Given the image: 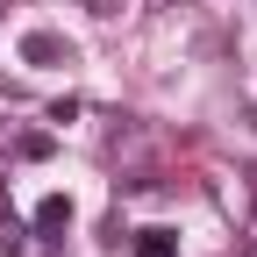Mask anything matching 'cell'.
<instances>
[{
	"label": "cell",
	"instance_id": "6da1fadb",
	"mask_svg": "<svg viewBox=\"0 0 257 257\" xmlns=\"http://www.w3.org/2000/svg\"><path fill=\"white\" fill-rule=\"evenodd\" d=\"M22 64H36V72H50V64H72V43L50 36V29H29V36H22Z\"/></svg>",
	"mask_w": 257,
	"mask_h": 257
},
{
	"label": "cell",
	"instance_id": "7a4b0ae2",
	"mask_svg": "<svg viewBox=\"0 0 257 257\" xmlns=\"http://www.w3.org/2000/svg\"><path fill=\"white\" fill-rule=\"evenodd\" d=\"M0 250H15V257H57L50 236H36V229H29V221H15V214H0Z\"/></svg>",
	"mask_w": 257,
	"mask_h": 257
},
{
	"label": "cell",
	"instance_id": "3957f363",
	"mask_svg": "<svg viewBox=\"0 0 257 257\" xmlns=\"http://www.w3.org/2000/svg\"><path fill=\"white\" fill-rule=\"evenodd\" d=\"M64 229H72V200H64V193H43V200H36V236H64Z\"/></svg>",
	"mask_w": 257,
	"mask_h": 257
},
{
	"label": "cell",
	"instance_id": "277c9868",
	"mask_svg": "<svg viewBox=\"0 0 257 257\" xmlns=\"http://www.w3.org/2000/svg\"><path fill=\"white\" fill-rule=\"evenodd\" d=\"M128 257H179V236H172V229H136Z\"/></svg>",
	"mask_w": 257,
	"mask_h": 257
},
{
	"label": "cell",
	"instance_id": "5b68a950",
	"mask_svg": "<svg viewBox=\"0 0 257 257\" xmlns=\"http://www.w3.org/2000/svg\"><path fill=\"white\" fill-rule=\"evenodd\" d=\"M15 157H22V128L0 114V179H8V165H15Z\"/></svg>",
	"mask_w": 257,
	"mask_h": 257
},
{
	"label": "cell",
	"instance_id": "8992f818",
	"mask_svg": "<svg viewBox=\"0 0 257 257\" xmlns=\"http://www.w3.org/2000/svg\"><path fill=\"white\" fill-rule=\"evenodd\" d=\"M50 150H57L50 128H22V157H50Z\"/></svg>",
	"mask_w": 257,
	"mask_h": 257
},
{
	"label": "cell",
	"instance_id": "52a82bcc",
	"mask_svg": "<svg viewBox=\"0 0 257 257\" xmlns=\"http://www.w3.org/2000/svg\"><path fill=\"white\" fill-rule=\"evenodd\" d=\"M243 200H250V243H257V172L243 179Z\"/></svg>",
	"mask_w": 257,
	"mask_h": 257
},
{
	"label": "cell",
	"instance_id": "ba28073f",
	"mask_svg": "<svg viewBox=\"0 0 257 257\" xmlns=\"http://www.w3.org/2000/svg\"><path fill=\"white\" fill-rule=\"evenodd\" d=\"M93 15H121V0H93Z\"/></svg>",
	"mask_w": 257,
	"mask_h": 257
},
{
	"label": "cell",
	"instance_id": "9c48e42d",
	"mask_svg": "<svg viewBox=\"0 0 257 257\" xmlns=\"http://www.w3.org/2000/svg\"><path fill=\"white\" fill-rule=\"evenodd\" d=\"M157 8H186V0H157Z\"/></svg>",
	"mask_w": 257,
	"mask_h": 257
}]
</instances>
